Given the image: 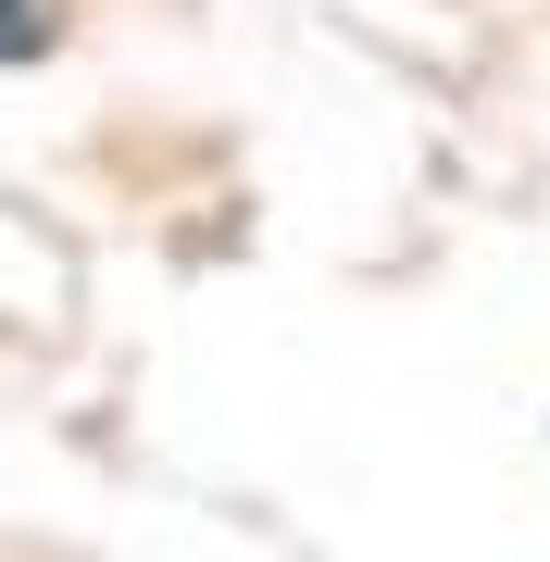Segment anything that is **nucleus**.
I'll return each instance as SVG.
<instances>
[{
    "label": "nucleus",
    "instance_id": "f257e3e1",
    "mask_svg": "<svg viewBox=\"0 0 550 562\" xmlns=\"http://www.w3.org/2000/svg\"><path fill=\"white\" fill-rule=\"evenodd\" d=\"M50 25H63L50 0H0V63H38V50H50Z\"/></svg>",
    "mask_w": 550,
    "mask_h": 562
}]
</instances>
